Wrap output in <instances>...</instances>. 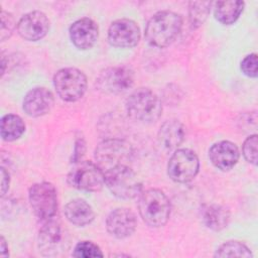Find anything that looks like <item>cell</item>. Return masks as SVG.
Returning <instances> with one entry per match:
<instances>
[{"mask_svg":"<svg viewBox=\"0 0 258 258\" xmlns=\"http://www.w3.org/2000/svg\"><path fill=\"white\" fill-rule=\"evenodd\" d=\"M25 131L22 118L15 114H6L0 121V135L4 141L11 142L19 139Z\"/></svg>","mask_w":258,"mask_h":258,"instance_id":"7402d4cb","label":"cell"},{"mask_svg":"<svg viewBox=\"0 0 258 258\" xmlns=\"http://www.w3.org/2000/svg\"><path fill=\"white\" fill-rule=\"evenodd\" d=\"M203 224L212 231H222L230 222V211L219 204H205L200 210Z\"/></svg>","mask_w":258,"mask_h":258,"instance_id":"d6986e66","label":"cell"},{"mask_svg":"<svg viewBox=\"0 0 258 258\" xmlns=\"http://www.w3.org/2000/svg\"><path fill=\"white\" fill-rule=\"evenodd\" d=\"M136 216L127 208H117L113 210L106 219L108 233L117 239H124L131 236L136 230Z\"/></svg>","mask_w":258,"mask_h":258,"instance_id":"5bb4252c","label":"cell"},{"mask_svg":"<svg viewBox=\"0 0 258 258\" xmlns=\"http://www.w3.org/2000/svg\"><path fill=\"white\" fill-rule=\"evenodd\" d=\"M53 86L58 97L66 102H77L87 91L86 75L77 68H63L53 76Z\"/></svg>","mask_w":258,"mask_h":258,"instance_id":"5b68a950","label":"cell"},{"mask_svg":"<svg viewBox=\"0 0 258 258\" xmlns=\"http://www.w3.org/2000/svg\"><path fill=\"white\" fill-rule=\"evenodd\" d=\"M257 64H258V60H257V54L254 53H250L247 54L241 61L240 68L242 73L249 77V78H257L258 76V71H257Z\"/></svg>","mask_w":258,"mask_h":258,"instance_id":"83f0119b","label":"cell"},{"mask_svg":"<svg viewBox=\"0 0 258 258\" xmlns=\"http://www.w3.org/2000/svg\"><path fill=\"white\" fill-rule=\"evenodd\" d=\"M200 169V160L195 151L188 148L176 149L167 163V174L177 183H186L192 180Z\"/></svg>","mask_w":258,"mask_h":258,"instance_id":"30bf717a","label":"cell"},{"mask_svg":"<svg viewBox=\"0 0 258 258\" xmlns=\"http://www.w3.org/2000/svg\"><path fill=\"white\" fill-rule=\"evenodd\" d=\"M240 152L237 145L229 140H222L214 143L209 150V158L212 164L222 170L232 169L238 162Z\"/></svg>","mask_w":258,"mask_h":258,"instance_id":"e0dca14e","label":"cell"},{"mask_svg":"<svg viewBox=\"0 0 258 258\" xmlns=\"http://www.w3.org/2000/svg\"><path fill=\"white\" fill-rule=\"evenodd\" d=\"M54 105L53 94L44 87L29 90L23 98V110L30 117H40L50 112Z\"/></svg>","mask_w":258,"mask_h":258,"instance_id":"2e32d148","label":"cell"},{"mask_svg":"<svg viewBox=\"0 0 258 258\" xmlns=\"http://www.w3.org/2000/svg\"><path fill=\"white\" fill-rule=\"evenodd\" d=\"M105 185L117 198L131 200L142 191V182L130 166H122L105 172Z\"/></svg>","mask_w":258,"mask_h":258,"instance_id":"8992f818","label":"cell"},{"mask_svg":"<svg viewBox=\"0 0 258 258\" xmlns=\"http://www.w3.org/2000/svg\"><path fill=\"white\" fill-rule=\"evenodd\" d=\"M257 134H252L245 139L242 145V152L244 158L253 165H257Z\"/></svg>","mask_w":258,"mask_h":258,"instance_id":"4316f807","label":"cell"},{"mask_svg":"<svg viewBox=\"0 0 258 258\" xmlns=\"http://www.w3.org/2000/svg\"><path fill=\"white\" fill-rule=\"evenodd\" d=\"M127 115L142 123L156 122L162 114V104L158 96L148 88L133 91L125 102Z\"/></svg>","mask_w":258,"mask_h":258,"instance_id":"3957f363","label":"cell"},{"mask_svg":"<svg viewBox=\"0 0 258 258\" xmlns=\"http://www.w3.org/2000/svg\"><path fill=\"white\" fill-rule=\"evenodd\" d=\"M215 257H245L252 258L251 250L242 242L228 241L218 247Z\"/></svg>","mask_w":258,"mask_h":258,"instance_id":"cb8c5ba5","label":"cell"},{"mask_svg":"<svg viewBox=\"0 0 258 258\" xmlns=\"http://www.w3.org/2000/svg\"><path fill=\"white\" fill-rule=\"evenodd\" d=\"M9 184H10L9 172L4 167H1V198H4V196L8 191Z\"/></svg>","mask_w":258,"mask_h":258,"instance_id":"f1b7e54d","label":"cell"},{"mask_svg":"<svg viewBox=\"0 0 258 258\" xmlns=\"http://www.w3.org/2000/svg\"><path fill=\"white\" fill-rule=\"evenodd\" d=\"M39 251L44 256H56L68 244V237L60 221L53 217L42 223L37 240Z\"/></svg>","mask_w":258,"mask_h":258,"instance_id":"8fae6325","label":"cell"},{"mask_svg":"<svg viewBox=\"0 0 258 258\" xmlns=\"http://www.w3.org/2000/svg\"><path fill=\"white\" fill-rule=\"evenodd\" d=\"M69 34L73 44L79 49L92 48L99 37L98 24L89 17H83L72 23Z\"/></svg>","mask_w":258,"mask_h":258,"instance_id":"9a60e30c","label":"cell"},{"mask_svg":"<svg viewBox=\"0 0 258 258\" xmlns=\"http://www.w3.org/2000/svg\"><path fill=\"white\" fill-rule=\"evenodd\" d=\"M15 27L17 28V23L12 13L2 10L1 11V25H0V39L5 41L14 32Z\"/></svg>","mask_w":258,"mask_h":258,"instance_id":"484cf974","label":"cell"},{"mask_svg":"<svg viewBox=\"0 0 258 258\" xmlns=\"http://www.w3.org/2000/svg\"><path fill=\"white\" fill-rule=\"evenodd\" d=\"M17 32L27 41H37L43 38L49 30V20L41 11H30L17 22Z\"/></svg>","mask_w":258,"mask_h":258,"instance_id":"4fadbf2b","label":"cell"},{"mask_svg":"<svg viewBox=\"0 0 258 258\" xmlns=\"http://www.w3.org/2000/svg\"><path fill=\"white\" fill-rule=\"evenodd\" d=\"M85 150V142L83 139H80L76 142V147H75V153H74V162H78L79 159L82 157V153Z\"/></svg>","mask_w":258,"mask_h":258,"instance_id":"f546056e","label":"cell"},{"mask_svg":"<svg viewBox=\"0 0 258 258\" xmlns=\"http://www.w3.org/2000/svg\"><path fill=\"white\" fill-rule=\"evenodd\" d=\"M140 37L141 32L138 24L128 18L117 19L108 28V40L115 47H134L138 44Z\"/></svg>","mask_w":258,"mask_h":258,"instance_id":"7c38bea8","label":"cell"},{"mask_svg":"<svg viewBox=\"0 0 258 258\" xmlns=\"http://www.w3.org/2000/svg\"><path fill=\"white\" fill-rule=\"evenodd\" d=\"M63 213L67 220L77 227H85L95 219V212L92 206L83 199L70 201L64 206Z\"/></svg>","mask_w":258,"mask_h":258,"instance_id":"ffe728a7","label":"cell"},{"mask_svg":"<svg viewBox=\"0 0 258 258\" xmlns=\"http://www.w3.org/2000/svg\"><path fill=\"white\" fill-rule=\"evenodd\" d=\"M135 75L131 68L115 66L100 72L96 79V88L105 94L121 95L133 87Z\"/></svg>","mask_w":258,"mask_h":258,"instance_id":"9c48e42d","label":"cell"},{"mask_svg":"<svg viewBox=\"0 0 258 258\" xmlns=\"http://www.w3.org/2000/svg\"><path fill=\"white\" fill-rule=\"evenodd\" d=\"M72 255L79 258L103 257L104 254L100 247L92 241H81L75 246Z\"/></svg>","mask_w":258,"mask_h":258,"instance_id":"d4e9b609","label":"cell"},{"mask_svg":"<svg viewBox=\"0 0 258 258\" xmlns=\"http://www.w3.org/2000/svg\"><path fill=\"white\" fill-rule=\"evenodd\" d=\"M31 209L42 223L55 217L57 211V194L54 185L48 181L32 184L28 190Z\"/></svg>","mask_w":258,"mask_h":258,"instance_id":"ba28073f","label":"cell"},{"mask_svg":"<svg viewBox=\"0 0 258 258\" xmlns=\"http://www.w3.org/2000/svg\"><path fill=\"white\" fill-rule=\"evenodd\" d=\"M133 158L131 145L118 138L103 140L95 149V160L105 172L122 166H130Z\"/></svg>","mask_w":258,"mask_h":258,"instance_id":"277c9868","label":"cell"},{"mask_svg":"<svg viewBox=\"0 0 258 258\" xmlns=\"http://www.w3.org/2000/svg\"><path fill=\"white\" fill-rule=\"evenodd\" d=\"M67 181L79 190L99 191L105 185V173L96 162L78 161L68 173Z\"/></svg>","mask_w":258,"mask_h":258,"instance_id":"52a82bcc","label":"cell"},{"mask_svg":"<svg viewBox=\"0 0 258 258\" xmlns=\"http://www.w3.org/2000/svg\"><path fill=\"white\" fill-rule=\"evenodd\" d=\"M171 206L167 196L158 188L142 190L138 196V212L143 222L152 228L164 226L170 216Z\"/></svg>","mask_w":258,"mask_h":258,"instance_id":"7a4b0ae2","label":"cell"},{"mask_svg":"<svg viewBox=\"0 0 258 258\" xmlns=\"http://www.w3.org/2000/svg\"><path fill=\"white\" fill-rule=\"evenodd\" d=\"M215 18L224 25H231L238 20L244 10V1H218L214 3Z\"/></svg>","mask_w":258,"mask_h":258,"instance_id":"44dd1931","label":"cell"},{"mask_svg":"<svg viewBox=\"0 0 258 258\" xmlns=\"http://www.w3.org/2000/svg\"><path fill=\"white\" fill-rule=\"evenodd\" d=\"M184 138L185 128L183 124L176 119H170L163 122L157 134L158 143L165 150L177 148L183 142Z\"/></svg>","mask_w":258,"mask_h":258,"instance_id":"ac0fdd59","label":"cell"},{"mask_svg":"<svg viewBox=\"0 0 258 258\" xmlns=\"http://www.w3.org/2000/svg\"><path fill=\"white\" fill-rule=\"evenodd\" d=\"M212 4L210 1H190L188 3V21L192 29L204 24L211 12Z\"/></svg>","mask_w":258,"mask_h":258,"instance_id":"603a6c76","label":"cell"},{"mask_svg":"<svg viewBox=\"0 0 258 258\" xmlns=\"http://www.w3.org/2000/svg\"><path fill=\"white\" fill-rule=\"evenodd\" d=\"M0 255L2 258H6L9 256V251H8V245L6 243V240L3 236L0 238Z\"/></svg>","mask_w":258,"mask_h":258,"instance_id":"4dcf8cb0","label":"cell"},{"mask_svg":"<svg viewBox=\"0 0 258 258\" xmlns=\"http://www.w3.org/2000/svg\"><path fill=\"white\" fill-rule=\"evenodd\" d=\"M182 28V17L173 11L156 12L147 22L145 39L154 46L163 48L170 45L179 35Z\"/></svg>","mask_w":258,"mask_h":258,"instance_id":"6da1fadb","label":"cell"}]
</instances>
